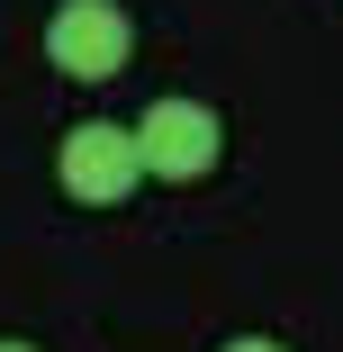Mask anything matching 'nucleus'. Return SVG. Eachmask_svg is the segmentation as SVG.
<instances>
[{
    "mask_svg": "<svg viewBox=\"0 0 343 352\" xmlns=\"http://www.w3.org/2000/svg\"><path fill=\"white\" fill-rule=\"evenodd\" d=\"M45 54H54V73H73V82H118L126 54H135V28H126L118 0H63L45 19Z\"/></svg>",
    "mask_w": 343,
    "mask_h": 352,
    "instance_id": "nucleus-1",
    "label": "nucleus"
},
{
    "mask_svg": "<svg viewBox=\"0 0 343 352\" xmlns=\"http://www.w3.org/2000/svg\"><path fill=\"white\" fill-rule=\"evenodd\" d=\"M135 145H145L154 181H199V172H217L226 126H217V109H199V100H154L145 126H135Z\"/></svg>",
    "mask_w": 343,
    "mask_h": 352,
    "instance_id": "nucleus-3",
    "label": "nucleus"
},
{
    "mask_svg": "<svg viewBox=\"0 0 343 352\" xmlns=\"http://www.w3.org/2000/svg\"><path fill=\"white\" fill-rule=\"evenodd\" d=\"M226 352H280V343H271V334H235Z\"/></svg>",
    "mask_w": 343,
    "mask_h": 352,
    "instance_id": "nucleus-4",
    "label": "nucleus"
},
{
    "mask_svg": "<svg viewBox=\"0 0 343 352\" xmlns=\"http://www.w3.org/2000/svg\"><path fill=\"white\" fill-rule=\"evenodd\" d=\"M63 190H73L82 208H118L135 181H145V145H135V126H109V118H82L73 135H63L54 154Z\"/></svg>",
    "mask_w": 343,
    "mask_h": 352,
    "instance_id": "nucleus-2",
    "label": "nucleus"
},
{
    "mask_svg": "<svg viewBox=\"0 0 343 352\" xmlns=\"http://www.w3.org/2000/svg\"><path fill=\"white\" fill-rule=\"evenodd\" d=\"M0 352H36V343H0Z\"/></svg>",
    "mask_w": 343,
    "mask_h": 352,
    "instance_id": "nucleus-5",
    "label": "nucleus"
}]
</instances>
